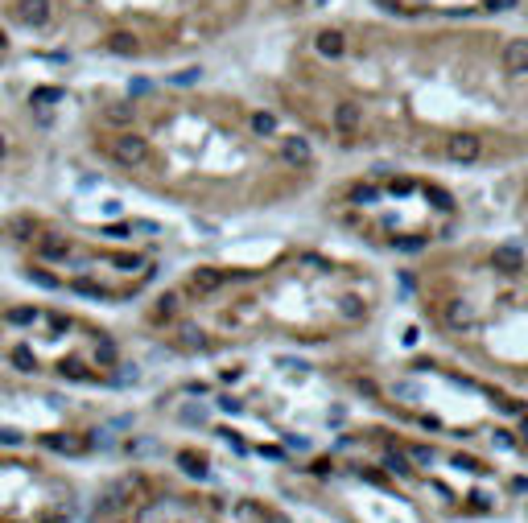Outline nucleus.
<instances>
[{
    "label": "nucleus",
    "instance_id": "20e7f679",
    "mask_svg": "<svg viewBox=\"0 0 528 523\" xmlns=\"http://www.w3.org/2000/svg\"><path fill=\"white\" fill-rule=\"evenodd\" d=\"M223 280H227V272L219 268H198V272H190V293H215Z\"/></svg>",
    "mask_w": 528,
    "mask_h": 523
},
{
    "label": "nucleus",
    "instance_id": "4468645a",
    "mask_svg": "<svg viewBox=\"0 0 528 523\" xmlns=\"http://www.w3.org/2000/svg\"><path fill=\"white\" fill-rule=\"evenodd\" d=\"M177 462H182V470H186L190 478H207V462H203V457H194V453H182Z\"/></svg>",
    "mask_w": 528,
    "mask_h": 523
},
{
    "label": "nucleus",
    "instance_id": "2eb2a0df",
    "mask_svg": "<svg viewBox=\"0 0 528 523\" xmlns=\"http://www.w3.org/2000/svg\"><path fill=\"white\" fill-rule=\"evenodd\" d=\"M13 363H17V371H38V358H34V350L25 347V342L13 350Z\"/></svg>",
    "mask_w": 528,
    "mask_h": 523
},
{
    "label": "nucleus",
    "instance_id": "bb28decb",
    "mask_svg": "<svg viewBox=\"0 0 528 523\" xmlns=\"http://www.w3.org/2000/svg\"><path fill=\"white\" fill-rule=\"evenodd\" d=\"M512 490L516 494H528V478H512Z\"/></svg>",
    "mask_w": 528,
    "mask_h": 523
},
{
    "label": "nucleus",
    "instance_id": "f3484780",
    "mask_svg": "<svg viewBox=\"0 0 528 523\" xmlns=\"http://www.w3.org/2000/svg\"><path fill=\"white\" fill-rule=\"evenodd\" d=\"M339 313H343V317H363V313H367V305H363L359 297H343V305H339Z\"/></svg>",
    "mask_w": 528,
    "mask_h": 523
},
{
    "label": "nucleus",
    "instance_id": "4be33fe9",
    "mask_svg": "<svg viewBox=\"0 0 528 523\" xmlns=\"http://www.w3.org/2000/svg\"><path fill=\"white\" fill-rule=\"evenodd\" d=\"M454 466H458V470H471V474H483V466H479L475 457H462V453L454 457Z\"/></svg>",
    "mask_w": 528,
    "mask_h": 523
},
{
    "label": "nucleus",
    "instance_id": "7ed1b4c3",
    "mask_svg": "<svg viewBox=\"0 0 528 523\" xmlns=\"http://www.w3.org/2000/svg\"><path fill=\"white\" fill-rule=\"evenodd\" d=\"M499 66H504L508 75H525L528 70V38H512V42H504V50H499Z\"/></svg>",
    "mask_w": 528,
    "mask_h": 523
},
{
    "label": "nucleus",
    "instance_id": "f257e3e1",
    "mask_svg": "<svg viewBox=\"0 0 528 523\" xmlns=\"http://www.w3.org/2000/svg\"><path fill=\"white\" fill-rule=\"evenodd\" d=\"M0 33L45 50L145 58L186 38L182 0H0Z\"/></svg>",
    "mask_w": 528,
    "mask_h": 523
},
{
    "label": "nucleus",
    "instance_id": "a878e982",
    "mask_svg": "<svg viewBox=\"0 0 528 523\" xmlns=\"http://www.w3.org/2000/svg\"><path fill=\"white\" fill-rule=\"evenodd\" d=\"M413 392H417L413 384H396V388H393V395H413Z\"/></svg>",
    "mask_w": 528,
    "mask_h": 523
},
{
    "label": "nucleus",
    "instance_id": "1a4fd4ad",
    "mask_svg": "<svg viewBox=\"0 0 528 523\" xmlns=\"http://www.w3.org/2000/svg\"><path fill=\"white\" fill-rule=\"evenodd\" d=\"M491 264H495L499 272H520V268H525V256H520L516 248H495Z\"/></svg>",
    "mask_w": 528,
    "mask_h": 523
},
{
    "label": "nucleus",
    "instance_id": "393cba45",
    "mask_svg": "<svg viewBox=\"0 0 528 523\" xmlns=\"http://www.w3.org/2000/svg\"><path fill=\"white\" fill-rule=\"evenodd\" d=\"M512 445H516V441H512L508 433H495V449H512Z\"/></svg>",
    "mask_w": 528,
    "mask_h": 523
},
{
    "label": "nucleus",
    "instance_id": "f03ea898",
    "mask_svg": "<svg viewBox=\"0 0 528 523\" xmlns=\"http://www.w3.org/2000/svg\"><path fill=\"white\" fill-rule=\"evenodd\" d=\"M479 153H483V140H479V136H450V140H446V157L458 161V165L479 161Z\"/></svg>",
    "mask_w": 528,
    "mask_h": 523
},
{
    "label": "nucleus",
    "instance_id": "412c9836",
    "mask_svg": "<svg viewBox=\"0 0 528 523\" xmlns=\"http://www.w3.org/2000/svg\"><path fill=\"white\" fill-rule=\"evenodd\" d=\"M177 313V297L174 293H166V297H161V305H157V317H174Z\"/></svg>",
    "mask_w": 528,
    "mask_h": 523
},
{
    "label": "nucleus",
    "instance_id": "ddd939ff",
    "mask_svg": "<svg viewBox=\"0 0 528 523\" xmlns=\"http://www.w3.org/2000/svg\"><path fill=\"white\" fill-rule=\"evenodd\" d=\"M384 470H388V474H409L413 466H409V457H404L400 449H388V453H384Z\"/></svg>",
    "mask_w": 528,
    "mask_h": 523
},
{
    "label": "nucleus",
    "instance_id": "cd10ccee",
    "mask_svg": "<svg viewBox=\"0 0 528 523\" xmlns=\"http://www.w3.org/2000/svg\"><path fill=\"white\" fill-rule=\"evenodd\" d=\"M520 433H525V441H528V416H525V425H520Z\"/></svg>",
    "mask_w": 528,
    "mask_h": 523
},
{
    "label": "nucleus",
    "instance_id": "dca6fc26",
    "mask_svg": "<svg viewBox=\"0 0 528 523\" xmlns=\"http://www.w3.org/2000/svg\"><path fill=\"white\" fill-rule=\"evenodd\" d=\"M182 347H190V350H203V347H207L203 330H198V326H182Z\"/></svg>",
    "mask_w": 528,
    "mask_h": 523
},
{
    "label": "nucleus",
    "instance_id": "a211bd4d",
    "mask_svg": "<svg viewBox=\"0 0 528 523\" xmlns=\"http://www.w3.org/2000/svg\"><path fill=\"white\" fill-rule=\"evenodd\" d=\"M409 462H417V466H434V449H430V445H413V449H409Z\"/></svg>",
    "mask_w": 528,
    "mask_h": 523
},
{
    "label": "nucleus",
    "instance_id": "aec40b11",
    "mask_svg": "<svg viewBox=\"0 0 528 523\" xmlns=\"http://www.w3.org/2000/svg\"><path fill=\"white\" fill-rule=\"evenodd\" d=\"M182 420H186V425H203V420H207V408H203V404H190V408H182Z\"/></svg>",
    "mask_w": 528,
    "mask_h": 523
},
{
    "label": "nucleus",
    "instance_id": "39448f33",
    "mask_svg": "<svg viewBox=\"0 0 528 523\" xmlns=\"http://www.w3.org/2000/svg\"><path fill=\"white\" fill-rule=\"evenodd\" d=\"M285 161L289 165H309L314 161V153H309V144H306V136H285Z\"/></svg>",
    "mask_w": 528,
    "mask_h": 523
},
{
    "label": "nucleus",
    "instance_id": "9b49d317",
    "mask_svg": "<svg viewBox=\"0 0 528 523\" xmlns=\"http://www.w3.org/2000/svg\"><path fill=\"white\" fill-rule=\"evenodd\" d=\"M58 375H62V379H95L79 358H62V363H58Z\"/></svg>",
    "mask_w": 528,
    "mask_h": 523
},
{
    "label": "nucleus",
    "instance_id": "b1692460",
    "mask_svg": "<svg viewBox=\"0 0 528 523\" xmlns=\"http://www.w3.org/2000/svg\"><path fill=\"white\" fill-rule=\"evenodd\" d=\"M0 445H21V433H13V429H0Z\"/></svg>",
    "mask_w": 528,
    "mask_h": 523
},
{
    "label": "nucleus",
    "instance_id": "423d86ee",
    "mask_svg": "<svg viewBox=\"0 0 528 523\" xmlns=\"http://www.w3.org/2000/svg\"><path fill=\"white\" fill-rule=\"evenodd\" d=\"M359 124H363V112H359L355 103H339V107H335V128L339 132H355Z\"/></svg>",
    "mask_w": 528,
    "mask_h": 523
},
{
    "label": "nucleus",
    "instance_id": "f8f14e48",
    "mask_svg": "<svg viewBox=\"0 0 528 523\" xmlns=\"http://www.w3.org/2000/svg\"><path fill=\"white\" fill-rule=\"evenodd\" d=\"M95 363L116 367V342H112V338H95Z\"/></svg>",
    "mask_w": 528,
    "mask_h": 523
},
{
    "label": "nucleus",
    "instance_id": "6ab92c4d",
    "mask_svg": "<svg viewBox=\"0 0 528 523\" xmlns=\"http://www.w3.org/2000/svg\"><path fill=\"white\" fill-rule=\"evenodd\" d=\"M42 321L54 330V334H62V330H71V317L66 313H42Z\"/></svg>",
    "mask_w": 528,
    "mask_h": 523
},
{
    "label": "nucleus",
    "instance_id": "0eeeda50",
    "mask_svg": "<svg viewBox=\"0 0 528 523\" xmlns=\"http://www.w3.org/2000/svg\"><path fill=\"white\" fill-rule=\"evenodd\" d=\"M446 321L454 330H475V313H471V305H462V301H450L446 305Z\"/></svg>",
    "mask_w": 528,
    "mask_h": 523
},
{
    "label": "nucleus",
    "instance_id": "6e6552de",
    "mask_svg": "<svg viewBox=\"0 0 528 523\" xmlns=\"http://www.w3.org/2000/svg\"><path fill=\"white\" fill-rule=\"evenodd\" d=\"M34 321H42V313L29 305H13L4 313V326H13V330H25V326H34Z\"/></svg>",
    "mask_w": 528,
    "mask_h": 523
},
{
    "label": "nucleus",
    "instance_id": "5701e85b",
    "mask_svg": "<svg viewBox=\"0 0 528 523\" xmlns=\"http://www.w3.org/2000/svg\"><path fill=\"white\" fill-rule=\"evenodd\" d=\"M219 408H223V412H231V416H235V412H244V404H240V400H231V395H223Z\"/></svg>",
    "mask_w": 528,
    "mask_h": 523
},
{
    "label": "nucleus",
    "instance_id": "9d476101",
    "mask_svg": "<svg viewBox=\"0 0 528 523\" xmlns=\"http://www.w3.org/2000/svg\"><path fill=\"white\" fill-rule=\"evenodd\" d=\"M42 445H45V449H54V453H79V449H83V441H75V437H62V433H45Z\"/></svg>",
    "mask_w": 528,
    "mask_h": 523
}]
</instances>
